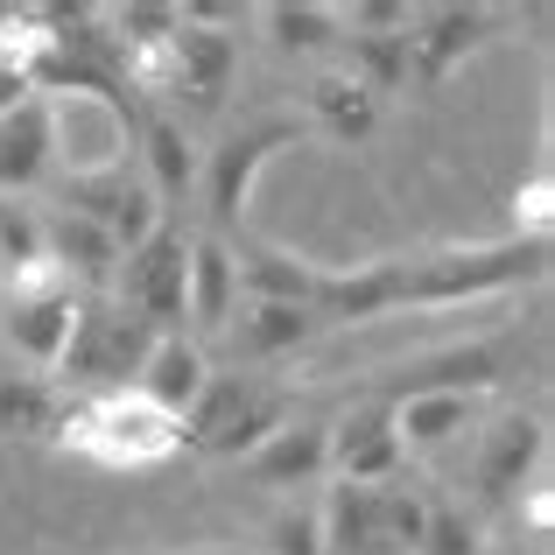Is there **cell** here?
Returning a JSON list of instances; mask_svg holds the SVG:
<instances>
[{
	"label": "cell",
	"instance_id": "cell-11",
	"mask_svg": "<svg viewBox=\"0 0 555 555\" xmlns=\"http://www.w3.org/2000/svg\"><path fill=\"white\" fill-rule=\"evenodd\" d=\"M183 14V8H177ZM240 78V36L211 22H183L169 36V92L190 99V106H218Z\"/></svg>",
	"mask_w": 555,
	"mask_h": 555
},
{
	"label": "cell",
	"instance_id": "cell-9",
	"mask_svg": "<svg viewBox=\"0 0 555 555\" xmlns=\"http://www.w3.org/2000/svg\"><path fill=\"white\" fill-rule=\"evenodd\" d=\"M401 472H408V450L393 436L387 401H359L352 415L331 422V478H345V486H393Z\"/></svg>",
	"mask_w": 555,
	"mask_h": 555
},
{
	"label": "cell",
	"instance_id": "cell-7",
	"mask_svg": "<svg viewBox=\"0 0 555 555\" xmlns=\"http://www.w3.org/2000/svg\"><path fill=\"white\" fill-rule=\"evenodd\" d=\"M183 268H190V232L163 225L120 254V274H113V302L134 310L149 331H183Z\"/></svg>",
	"mask_w": 555,
	"mask_h": 555
},
{
	"label": "cell",
	"instance_id": "cell-30",
	"mask_svg": "<svg viewBox=\"0 0 555 555\" xmlns=\"http://www.w3.org/2000/svg\"><path fill=\"white\" fill-rule=\"evenodd\" d=\"M0 282H8V268H0Z\"/></svg>",
	"mask_w": 555,
	"mask_h": 555
},
{
	"label": "cell",
	"instance_id": "cell-19",
	"mask_svg": "<svg viewBox=\"0 0 555 555\" xmlns=\"http://www.w3.org/2000/svg\"><path fill=\"white\" fill-rule=\"evenodd\" d=\"M134 141H141V183L155 190V204H183L190 190H197V163L204 155L190 149V134L177 120H163V113H155V120H141L134 127Z\"/></svg>",
	"mask_w": 555,
	"mask_h": 555
},
{
	"label": "cell",
	"instance_id": "cell-15",
	"mask_svg": "<svg viewBox=\"0 0 555 555\" xmlns=\"http://www.w3.org/2000/svg\"><path fill=\"white\" fill-rule=\"evenodd\" d=\"M240 310V260L225 240L190 232V268H183V324L190 331H225Z\"/></svg>",
	"mask_w": 555,
	"mask_h": 555
},
{
	"label": "cell",
	"instance_id": "cell-1",
	"mask_svg": "<svg viewBox=\"0 0 555 555\" xmlns=\"http://www.w3.org/2000/svg\"><path fill=\"white\" fill-rule=\"evenodd\" d=\"M56 443L78 450V457L106 464V472H155L183 450V422H169L163 408H149L134 387L120 393H92V401H70L56 422Z\"/></svg>",
	"mask_w": 555,
	"mask_h": 555
},
{
	"label": "cell",
	"instance_id": "cell-10",
	"mask_svg": "<svg viewBox=\"0 0 555 555\" xmlns=\"http://www.w3.org/2000/svg\"><path fill=\"white\" fill-rule=\"evenodd\" d=\"M64 211L92 218L99 232H106L120 254H134L149 232H163V204H155V190L134 177V169H113V177H92V183H64Z\"/></svg>",
	"mask_w": 555,
	"mask_h": 555
},
{
	"label": "cell",
	"instance_id": "cell-12",
	"mask_svg": "<svg viewBox=\"0 0 555 555\" xmlns=\"http://www.w3.org/2000/svg\"><path fill=\"white\" fill-rule=\"evenodd\" d=\"M393 436H401V450H443L457 443L464 429H478L492 408L486 387H422V393H393Z\"/></svg>",
	"mask_w": 555,
	"mask_h": 555
},
{
	"label": "cell",
	"instance_id": "cell-22",
	"mask_svg": "<svg viewBox=\"0 0 555 555\" xmlns=\"http://www.w3.org/2000/svg\"><path fill=\"white\" fill-rule=\"evenodd\" d=\"M260 28H268V42H274V50H288V56L345 50L338 8H317V0H274V8H260Z\"/></svg>",
	"mask_w": 555,
	"mask_h": 555
},
{
	"label": "cell",
	"instance_id": "cell-14",
	"mask_svg": "<svg viewBox=\"0 0 555 555\" xmlns=\"http://www.w3.org/2000/svg\"><path fill=\"white\" fill-rule=\"evenodd\" d=\"M42 260H50L70 288H113V274H120V246H113L92 218L64 211V204L42 211Z\"/></svg>",
	"mask_w": 555,
	"mask_h": 555
},
{
	"label": "cell",
	"instance_id": "cell-21",
	"mask_svg": "<svg viewBox=\"0 0 555 555\" xmlns=\"http://www.w3.org/2000/svg\"><path fill=\"white\" fill-rule=\"evenodd\" d=\"M232 345H240V359H282V352H302L317 331L310 310H296V302H240L232 310Z\"/></svg>",
	"mask_w": 555,
	"mask_h": 555
},
{
	"label": "cell",
	"instance_id": "cell-4",
	"mask_svg": "<svg viewBox=\"0 0 555 555\" xmlns=\"http://www.w3.org/2000/svg\"><path fill=\"white\" fill-rule=\"evenodd\" d=\"M296 141H302V120L274 113V120L232 127V134L218 141L211 155H204V163H197V197H204V218H211V240H225V232L240 225L246 204H254L260 169H268L282 149H296Z\"/></svg>",
	"mask_w": 555,
	"mask_h": 555
},
{
	"label": "cell",
	"instance_id": "cell-18",
	"mask_svg": "<svg viewBox=\"0 0 555 555\" xmlns=\"http://www.w3.org/2000/svg\"><path fill=\"white\" fill-rule=\"evenodd\" d=\"M42 177H50V106L28 99L0 113V197H28Z\"/></svg>",
	"mask_w": 555,
	"mask_h": 555
},
{
	"label": "cell",
	"instance_id": "cell-2",
	"mask_svg": "<svg viewBox=\"0 0 555 555\" xmlns=\"http://www.w3.org/2000/svg\"><path fill=\"white\" fill-rule=\"evenodd\" d=\"M401 268V302L443 310V302L500 296L514 282H534L548 268V240H492V246H443L422 260H393Z\"/></svg>",
	"mask_w": 555,
	"mask_h": 555
},
{
	"label": "cell",
	"instance_id": "cell-16",
	"mask_svg": "<svg viewBox=\"0 0 555 555\" xmlns=\"http://www.w3.org/2000/svg\"><path fill=\"white\" fill-rule=\"evenodd\" d=\"M324 472H331V422H296L288 415L260 450H246V478H260V486H274V492L317 486Z\"/></svg>",
	"mask_w": 555,
	"mask_h": 555
},
{
	"label": "cell",
	"instance_id": "cell-27",
	"mask_svg": "<svg viewBox=\"0 0 555 555\" xmlns=\"http://www.w3.org/2000/svg\"><path fill=\"white\" fill-rule=\"evenodd\" d=\"M415 555H478V520L450 500H429V520H422Z\"/></svg>",
	"mask_w": 555,
	"mask_h": 555
},
{
	"label": "cell",
	"instance_id": "cell-20",
	"mask_svg": "<svg viewBox=\"0 0 555 555\" xmlns=\"http://www.w3.org/2000/svg\"><path fill=\"white\" fill-rule=\"evenodd\" d=\"M232 260H240V302H296V310H310L317 282H324V268H310L296 254H274V246H246Z\"/></svg>",
	"mask_w": 555,
	"mask_h": 555
},
{
	"label": "cell",
	"instance_id": "cell-5",
	"mask_svg": "<svg viewBox=\"0 0 555 555\" xmlns=\"http://www.w3.org/2000/svg\"><path fill=\"white\" fill-rule=\"evenodd\" d=\"M163 338V331H149L134 310H120V302H85L78 310V331H70L64 359H56V373L70 379V387H134L141 359H149V345Z\"/></svg>",
	"mask_w": 555,
	"mask_h": 555
},
{
	"label": "cell",
	"instance_id": "cell-17",
	"mask_svg": "<svg viewBox=\"0 0 555 555\" xmlns=\"http://www.w3.org/2000/svg\"><path fill=\"white\" fill-rule=\"evenodd\" d=\"M542 415H500L486 429V450H478V486L486 492H520L534 472H542Z\"/></svg>",
	"mask_w": 555,
	"mask_h": 555
},
{
	"label": "cell",
	"instance_id": "cell-13",
	"mask_svg": "<svg viewBox=\"0 0 555 555\" xmlns=\"http://www.w3.org/2000/svg\"><path fill=\"white\" fill-rule=\"evenodd\" d=\"M204 387H211V359H204V345L190 338V331H163V338L149 345V359H141V373H134V393L149 408H163L169 422H183Z\"/></svg>",
	"mask_w": 555,
	"mask_h": 555
},
{
	"label": "cell",
	"instance_id": "cell-6",
	"mask_svg": "<svg viewBox=\"0 0 555 555\" xmlns=\"http://www.w3.org/2000/svg\"><path fill=\"white\" fill-rule=\"evenodd\" d=\"M0 288H8V302H0V338H8V352H22L28 366L56 373V359H64L70 331H78L85 296H78V288H70L56 268L14 274V282H0Z\"/></svg>",
	"mask_w": 555,
	"mask_h": 555
},
{
	"label": "cell",
	"instance_id": "cell-29",
	"mask_svg": "<svg viewBox=\"0 0 555 555\" xmlns=\"http://www.w3.org/2000/svg\"><path fill=\"white\" fill-rule=\"evenodd\" d=\"M268 555H324V520H317V506L274 514V528H268Z\"/></svg>",
	"mask_w": 555,
	"mask_h": 555
},
{
	"label": "cell",
	"instance_id": "cell-8",
	"mask_svg": "<svg viewBox=\"0 0 555 555\" xmlns=\"http://www.w3.org/2000/svg\"><path fill=\"white\" fill-rule=\"evenodd\" d=\"M500 28H506L500 8H415V22H408V70H415L422 85H443L450 70L472 50H486Z\"/></svg>",
	"mask_w": 555,
	"mask_h": 555
},
{
	"label": "cell",
	"instance_id": "cell-25",
	"mask_svg": "<svg viewBox=\"0 0 555 555\" xmlns=\"http://www.w3.org/2000/svg\"><path fill=\"white\" fill-rule=\"evenodd\" d=\"M64 422V387L42 373H0V429L8 436H56Z\"/></svg>",
	"mask_w": 555,
	"mask_h": 555
},
{
	"label": "cell",
	"instance_id": "cell-23",
	"mask_svg": "<svg viewBox=\"0 0 555 555\" xmlns=\"http://www.w3.org/2000/svg\"><path fill=\"white\" fill-rule=\"evenodd\" d=\"M317 520H324V555H359L379 542V486H331L317 500Z\"/></svg>",
	"mask_w": 555,
	"mask_h": 555
},
{
	"label": "cell",
	"instance_id": "cell-24",
	"mask_svg": "<svg viewBox=\"0 0 555 555\" xmlns=\"http://www.w3.org/2000/svg\"><path fill=\"white\" fill-rule=\"evenodd\" d=\"M310 120L324 127L331 141H366L373 120H379V99L352 78V70H324V78L310 85Z\"/></svg>",
	"mask_w": 555,
	"mask_h": 555
},
{
	"label": "cell",
	"instance_id": "cell-3",
	"mask_svg": "<svg viewBox=\"0 0 555 555\" xmlns=\"http://www.w3.org/2000/svg\"><path fill=\"white\" fill-rule=\"evenodd\" d=\"M50 106V169H64V183H92L127 169L134 149V120H127L113 85H85V92H56Z\"/></svg>",
	"mask_w": 555,
	"mask_h": 555
},
{
	"label": "cell",
	"instance_id": "cell-26",
	"mask_svg": "<svg viewBox=\"0 0 555 555\" xmlns=\"http://www.w3.org/2000/svg\"><path fill=\"white\" fill-rule=\"evenodd\" d=\"M0 268H8V282H14V274L50 268V260H42V211H28V204H0Z\"/></svg>",
	"mask_w": 555,
	"mask_h": 555
},
{
	"label": "cell",
	"instance_id": "cell-28",
	"mask_svg": "<svg viewBox=\"0 0 555 555\" xmlns=\"http://www.w3.org/2000/svg\"><path fill=\"white\" fill-rule=\"evenodd\" d=\"M422 520H429V500H422V492L408 486V478L379 486V542L415 548V542H422Z\"/></svg>",
	"mask_w": 555,
	"mask_h": 555
}]
</instances>
